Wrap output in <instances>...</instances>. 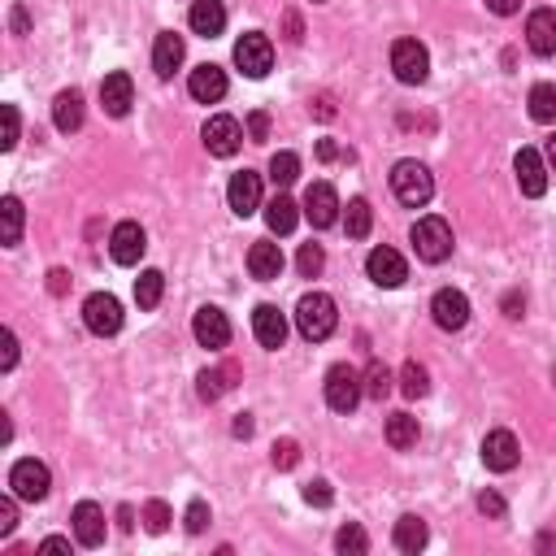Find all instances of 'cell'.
Listing matches in <instances>:
<instances>
[{
	"instance_id": "obj_46",
	"label": "cell",
	"mask_w": 556,
	"mask_h": 556,
	"mask_svg": "<svg viewBox=\"0 0 556 556\" xmlns=\"http://www.w3.org/2000/svg\"><path fill=\"white\" fill-rule=\"evenodd\" d=\"M18 126H22V122H18V109L5 105V139H0V148H5V153L18 144Z\"/></svg>"
},
{
	"instance_id": "obj_23",
	"label": "cell",
	"mask_w": 556,
	"mask_h": 556,
	"mask_svg": "<svg viewBox=\"0 0 556 556\" xmlns=\"http://www.w3.org/2000/svg\"><path fill=\"white\" fill-rule=\"evenodd\" d=\"M248 270H252V278H261V283H274V278L283 274V248L270 244V239H257V244L248 248Z\"/></svg>"
},
{
	"instance_id": "obj_12",
	"label": "cell",
	"mask_w": 556,
	"mask_h": 556,
	"mask_svg": "<svg viewBox=\"0 0 556 556\" xmlns=\"http://www.w3.org/2000/svg\"><path fill=\"white\" fill-rule=\"evenodd\" d=\"M431 313H435L439 331H461V326L470 322V300H465V292H457V287H444V292H435Z\"/></svg>"
},
{
	"instance_id": "obj_14",
	"label": "cell",
	"mask_w": 556,
	"mask_h": 556,
	"mask_svg": "<svg viewBox=\"0 0 556 556\" xmlns=\"http://www.w3.org/2000/svg\"><path fill=\"white\" fill-rule=\"evenodd\" d=\"M100 105H105L109 118H126V113H131V105H135L131 74H126V70L105 74V83H100Z\"/></svg>"
},
{
	"instance_id": "obj_43",
	"label": "cell",
	"mask_w": 556,
	"mask_h": 556,
	"mask_svg": "<svg viewBox=\"0 0 556 556\" xmlns=\"http://www.w3.org/2000/svg\"><path fill=\"white\" fill-rule=\"evenodd\" d=\"M14 526H18V504H14V496H5L0 500V539L14 535Z\"/></svg>"
},
{
	"instance_id": "obj_44",
	"label": "cell",
	"mask_w": 556,
	"mask_h": 556,
	"mask_svg": "<svg viewBox=\"0 0 556 556\" xmlns=\"http://www.w3.org/2000/svg\"><path fill=\"white\" fill-rule=\"evenodd\" d=\"M248 135L257 139V144H265V139H270V113H265V109L248 113Z\"/></svg>"
},
{
	"instance_id": "obj_26",
	"label": "cell",
	"mask_w": 556,
	"mask_h": 556,
	"mask_svg": "<svg viewBox=\"0 0 556 556\" xmlns=\"http://www.w3.org/2000/svg\"><path fill=\"white\" fill-rule=\"evenodd\" d=\"M296 222H300V205L292 196H283L278 192L270 205H265V226H270L274 235H292L296 231Z\"/></svg>"
},
{
	"instance_id": "obj_8",
	"label": "cell",
	"mask_w": 556,
	"mask_h": 556,
	"mask_svg": "<svg viewBox=\"0 0 556 556\" xmlns=\"http://www.w3.org/2000/svg\"><path fill=\"white\" fill-rule=\"evenodd\" d=\"M83 322H87V331L92 335H118L122 331V305H118V296H109V292H96V296H87L83 300Z\"/></svg>"
},
{
	"instance_id": "obj_33",
	"label": "cell",
	"mask_w": 556,
	"mask_h": 556,
	"mask_svg": "<svg viewBox=\"0 0 556 556\" xmlns=\"http://www.w3.org/2000/svg\"><path fill=\"white\" fill-rule=\"evenodd\" d=\"M530 118H535V122H556V87L552 83L530 87Z\"/></svg>"
},
{
	"instance_id": "obj_13",
	"label": "cell",
	"mask_w": 556,
	"mask_h": 556,
	"mask_svg": "<svg viewBox=\"0 0 556 556\" xmlns=\"http://www.w3.org/2000/svg\"><path fill=\"white\" fill-rule=\"evenodd\" d=\"M339 196H335V187L331 183H309V192H305V218L318 226V231H326V226H335L339 222Z\"/></svg>"
},
{
	"instance_id": "obj_30",
	"label": "cell",
	"mask_w": 556,
	"mask_h": 556,
	"mask_svg": "<svg viewBox=\"0 0 556 556\" xmlns=\"http://www.w3.org/2000/svg\"><path fill=\"white\" fill-rule=\"evenodd\" d=\"M161 292H166V274H161V270H144L135 278V305L139 309H157Z\"/></svg>"
},
{
	"instance_id": "obj_54",
	"label": "cell",
	"mask_w": 556,
	"mask_h": 556,
	"mask_svg": "<svg viewBox=\"0 0 556 556\" xmlns=\"http://www.w3.org/2000/svg\"><path fill=\"white\" fill-rule=\"evenodd\" d=\"M48 278H53V283H48V287H53V296H61V292H66V270H53Z\"/></svg>"
},
{
	"instance_id": "obj_34",
	"label": "cell",
	"mask_w": 556,
	"mask_h": 556,
	"mask_svg": "<svg viewBox=\"0 0 556 556\" xmlns=\"http://www.w3.org/2000/svg\"><path fill=\"white\" fill-rule=\"evenodd\" d=\"M300 179V157L296 153H274L270 157V183L283 192V187H292Z\"/></svg>"
},
{
	"instance_id": "obj_22",
	"label": "cell",
	"mask_w": 556,
	"mask_h": 556,
	"mask_svg": "<svg viewBox=\"0 0 556 556\" xmlns=\"http://www.w3.org/2000/svg\"><path fill=\"white\" fill-rule=\"evenodd\" d=\"M74 539L83 543V548H100L105 543V509L92 500L74 504Z\"/></svg>"
},
{
	"instance_id": "obj_6",
	"label": "cell",
	"mask_w": 556,
	"mask_h": 556,
	"mask_svg": "<svg viewBox=\"0 0 556 556\" xmlns=\"http://www.w3.org/2000/svg\"><path fill=\"white\" fill-rule=\"evenodd\" d=\"M391 70H396L400 83H426V74H431V53H426V44L417 40H396L391 44Z\"/></svg>"
},
{
	"instance_id": "obj_55",
	"label": "cell",
	"mask_w": 556,
	"mask_h": 556,
	"mask_svg": "<svg viewBox=\"0 0 556 556\" xmlns=\"http://www.w3.org/2000/svg\"><path fill=\"white\" fill-rule=\"evenodd\" d=\"M548 161H552V170H556V135L548 139Z\"/></svg>"
},
{
	"instance_id": "obj_2",
	"label": "cell",
	"mask_w": 556,
	"mask_h": 556,
	"mask_svg": "<svg viewBox=\"0 0 556 556\" xmlns=\"http://www.w3.org/2000/svg\"><path fill=\"white\" fill-rule=\"evenodd\" d=\"M391 192H396L400 205L422 209L426 200L435 196V179H431V170H426L422 161L404 157V161H396V170H391Z\"/></svg>"
},
{
	"instance_id": "obj_42",
	"label": "cell",
	"mask_w": 556,
	"mask_h": 556,
	"mask_svg": "<svg viewBox=\"0 0 556 556\" xmlns=\"http://www.w3.org/2000/svg\"><path fill=\"white\" fill-rule=\"evenodd\" d=\"M296 461H300L296 439H283V444H274V465H278V470H292Z\"/></svg>"
},
{
	"instance_id": "obj_17",
	"label": "cell",
	"mask_w": 556,
	"mask_h": 556,
	"mask_svg": "<svg viewBox=\"0 0 556 556\" xmlns=\"http://www.w3.org/2000/svg\"><path fill=\"white\" fill-rule=\"evenodd\" d=\"M513 174H517L522 196H543V192H548V166H543V157L535 153V148H522V153L513 157Z\"/></svg>"
},
{
	"instance_id": "obj_20",
	"label": "cell",
	"mask_w": 556,
	"mask_h": 556,
	"mask_svg": "<svg viewBox=\"0 0 556 556\" xmlns=\"http://www.w3.org/2000/svg\"><path fill=\"white\" fill-rule=\"evenodd\" d=\"M187 92H192V100H200V105H218V100L226 96V70L213 66V61L196 66L192 79H187Z\"/></svg>"
},
{
	"instance_id": "obj_11",
	"label": "cell",
	"mask_w": 556,
	"mask_h": 556,
	"mask_svg": "<svg viewBox=\"0 0 556 556\" xmlns=\"http://www.w3.org/2000/svg\"><path fill=\"white\" fill-rule=\"evenodd\" d=\"M192 335H196L200 348H213V352H218V348L231 344V322H226L222 309L205 305V309H196V318H192Z\"/></svg>"
},
{
	"instance_id": "obj_7",
	"label": "cell",
	"mask_w": 556,
	"mask_h": 556,
	"mask_svg": "<svg viewBox=\"0 0 556 556\" xmlns=\"http://www.w3.org/2000/svg\"><path fill=\"white\" fill-rule=\"evenodd\" d=\"M9 487H14L18 500H31V504H35V500L48 496V487H53V474H48L44 461L27 457V461H18L14 470H9Z\"/></svg>"
},
{
	"instance_id": "obj_52",
	"label": "cell",
	"mask_w": 556,
	"mask_h": 556,
	"mask_svg": "<svg viewBox=\"0 0 556 556\" xmlns=\"http://www.w3.org/2000/svg\"><path fill=\"white\" fill-rule=\"evenodd\" d=\"M248 435H252V417L239 413V417H235V439H248Z\"/></svg>"
},
{
	"instance_id": "obj_19",
	"label": "cell",
	"mask_w": 556,
	"mask_h": 556,
	"mask_svg": "<svg viewBox=\"0 0 556 556\" xmlns=\"http://www.w3.org/2000/svg\"><path fill=\"white\" fill-rule=\"evenodd\" d=\"M252 335L261 348H283L287 344V318L278 305H257L252 309Z\"/></svg>"
},
{
	"instance_id": "obj_31",
	"label": "cell",
	"mask_w": 556,
	"mask_h": 556,
	"mask_svg": "<svg viewBox=\"0 0 556 556\" xmlns=\"http://www.w3.org/2000/svg\"><path fill=\"white\" fill-rule=\"evenodd\" d=\"M387 444L396 448V452L413 448V444H417V417H409V413H391V417H387Z\"/></svg>"
},
{
	"instance_id": "obj_4",
	"label": "cell",
	"mask_w": 556,
	"mask_h": 556,
	"mask_svg": "<svg viewBox=\"0 0 556 556\" xmlns=\"http://www.w3.org/2000/svg\"><path fill=\"white\" fill-rule=\"evenodd\" d=\"M361 396H365V383L352 365L339 361V365L326 370V404H331L335 413H352L361 404Z\"/></svg>"
},
{
	"instance_id": "obj_39",
	"label": "cell",
	"mask_w": 556,
	"mask_h": 556,
	"mask_svg": "<svg viewBox=\"0 0 556 556\" xmlns=\"http://www.w3.org/2000/svg\"><path fill=\"white\" fill-rule=\"evenodd\" d=\"M144 526L153 530V535H166V530H170V504L166 500H148L144 504Z\"/></svg>"
},
{
	"instance_id": "obj_18",
	"label": "cell",
	"mask_w": 556,
	"mask_h": 556,
	"mask_svg": "<svg viewBox=\"0 0 556 556\" xmlns=\"http://www.w3.org/2000/svg\"><path fill=\"white\" fill-rule=\"evenodd\" d=\"M226 200H231V209L239 218H252V213L261 209V174L257 170H239L231 187H226Z\"/></svg>"
},
{
	"instance_id": "obj_35",
	"label": "cell",
	"mask_w": 556,
	"mask_h": 556,
	"mask_svg": "<svg viewBox=\"0 0 556 556\" xmlns=\"http://www.w3.org/2000/svg\"><path fill=\"white\" fill-rule=\"evenodd\" d=\"M400 391L409 400H422L426 391H431V374H426V365H417V361L404 365V370H400Z\"/></svg>"
},
{
	"instance_id": "obj_25",
	"label": "cell",
	"mask_w": 556,
	"mask_h": 556,
	"mask_svg": "<svg viewBox=\"0 0 556 556\" xmlns=\"http://www.w3.org/2000/svg\"><path fill=\"white\" fill-rule=\"evenodd\" d=\"M183 35H174V31H161L157 35V44H153V70L161 74V79H170L174 70L183 66Z\"/></svg>"
},
{
	"instance_id": "obj_3",
	"label": "cell",
	"mask_w": 556,
	"mask_h": 556,
	"mask_svg": "<svg viewBox=\"0 0 556 556\" xmlns=\"http://www.w3.org/2000/svg\"><path fill=\"white\" fill-rule=\"evenodd\" d=\"M413 252L426 265H439L452 257V226L444 218H417L413 226Z\"/></svg>"
},
{
	"instance_id": "obj_16",
	"label": "cell",
	"mask_w": 556,
	"mask_h": 556,
	"mask_svg": "<svg viewBox=\"0 0 556 556\" xmlns=\"http://www.w3.org/2000/svg\"><path fill=\"white\" fill-rule=\"evenodd\" d=\"M517 461H522V448H517L513 431H491V435L483 439V465H487V470L509 474Z\"/></svg>"
},
{
	"instance_id": "obj_1",
	"label": "cell",
	"mask_w": 556,
	"mask_h": 556,
	"mask_svg": "<svg viewBox=\"0 0 556 556\" xmlns=\"http://www.w3.org/2000/svg\"><path fill=\"white\" fill-rule=\"evenodd\" d=\"M335 326H339V309H335L331 296H326V292L300 296V305H296V331L305 335L309 344H322V339H331Z\"/></svg>"
},
{
	"instance_id": "obj_41",
	"label": "cell",
	"mask_w": 556,
	"mask_h": 556,
	"mask_svg": "<svg viewBox=\"0 0 556 556\" xmlns=\"http://www.w3.org/2000/svg\"><path fill=\"white\" fill-rule=\"evenodd\" d=\"M305 500L313 504V509H326V504L335 500V491H331V483H326V478H313V483H305Z\"/></svg>"
},
{
	"instance_id": "obj_47",
	"label": "cell",
	"mask_w": 556,
	"mask_h": 556,
	"mask_svg": "<svg viewBox=\"0 0 556 556\" xmlns=\"http://www.w3.org/2000/svg\"><path fill=\"white\" fill-rule=\"evenodd\" d=\"M478 513H487V517H504V500L496 496V491H483V496H478Z\"/></svg>"
},
{
	"instance_id": "obj_10",
	"label": "cell",
	"mask_w": 556,
	"mask_h": 556,
	"mask_svg": "<svg viewBox=\"0 0 556 556\" xmlns=\"http://www.w3.org/2000/svg\"><path fill=\"white\" fill-rule=\"evenodd\" d=\"M144 248H148V235H144V226H139V222H118V226H113L109 257L118 261V265H139Z\"/></svg>"
},
{
	"instance_id": "obj_36",
	"label": "cell",
	"mask_w": 556,
	"mask_h": 556,
	"mask_svg": "<svg viewBox=\"0 0 556 556\" xmlns=\"http://www.w3.org/2000/svg\"><path fill=\"white\" fill-rule=\"evenodd\" d=\"M361 383H365V396H370V400H387L391 396V370L383 361H370V370L361 374Z\"/></svg>"
},
{
	"instance_id": "obj_37",
	"label": "cell",
	"mask_w": 556,
	"mask_h": 556,
	"mask_svg": "<svg viewBox=\"0 0 556 556\" xmlns=\"http://www.w3.org/2000/svg\"><path fill=\"white\" fill-rule=\"evenodd\" d=\"M335 548H339V552H352V556H361V552H370V539H365V530H361L357 522H348V526L335 535Z\"/></svg>"
},
{
	"instance_id": "obj_21",
	"label": "cell",
	"mask_w": 556,
	"mask_h": 556,
	"mask_svg": "<svg viewBox=\"0 0 556 556\" xmlns=\"http://www.w3.org/2000/svg\"><path fill=\"white\" fill-rule=\"evenodd\" d=\"M526 44L535 57H556V9H535V14H530Z\"/></svg>"
},
{
	"instance_id": "obj_48",
	"label": "cell",
	"mask_w": 556,
	"mask_h": 556,
	"mask_svg": "<svg viewBox=\"0 0 556 556\" xmlns=\"http://www.w3.org/2000/svg\"><path fill=\"white\" fill-rule=\"evenodd\" d=\"M18 365V335L5 331V357H0V370H14Z\"/></svg>"
},
{
	"instance_id": "obj_49",
	"label": "cell",
	"mask_w": 556,
	"mask_h": 556,
	"mask_svg": "<svg viewBox=\"0 0 556 556\" xmlns=\"http://www.w3.org/2000/svg\"><path fill=\"white\" fill-rule=\"evenodd\" d=\"M487 9H491V14H500V18H509V14L522 9V0H487Z\"/></svg>"
},
{
	"instance_id": "obj_27",
	"label": "cell",
	"mask_w": 556,
	"mask_h": 556,
	"mask_svg": "<svg viewBox=\"0 0 556 556\" xmlns=\"http://www.w3.org/2000/svg\"><path fill=\"white\" fill-rule=\"evenodd\" d=\"M53 126L61 135H70V131H79V126H83V96L74 92V87L53 100Z\"/></svg>"
},
{
	"instance_id": "obj_38",
	"label": "cell",
	"mask_w": 556,
	"mask_h": 556,
	"mask_svg": "<svg viewBox=\"0 0 556 556\" xmlns=\"http://www.w3.org/2000/svg\"><path fill=\"white\" fill-rule=\"evenodd\" d=\"M322 265H326L322 244H300V257H296V270H300V274H305V278H318Z\"/></svg>"
},
{
	"instance_id": "obj_9",
	"label": "cell",
	"mask_w": 556,
	"mask_h": 556,
	"mask_svg": "<svg viewBox=\"0 0 556 556\" xmlns=\"http://www.w3.org/2000/svg\"><path fill=\"white\" fill-rule=\"evenodd\" d=\"M200 135H205V148L213 157H235L239 148H244V126H239L231 113H213Z\"/></svg>"
},
{
	"instance_id": "obj_29",
	"label": "cell",
	"mask_w": 556,
	"mask_h": 556,
	"mask_svg": "<svg viewBox=\"0 0 556 556\" xmlns=\"http://www.w3.org/2000/svg\"><path fill=\"white\" fill-rule=\"evenodd\" d=\"M22 200L18 196H5L0 200V222H5V231H0V239H5V248H18L22 244Z\"/></svg>"
},
{
	"instance_id": "obj_50",
	"label": "cell",
	"mask_w": 556,
	"mask_h": 556,
	"mask_svg": "<svg viewBox=\"0 0 556 556\" xmlns=\"http://www.w3.org/2000/svg\"><path fill=\"white\" fill-rule=\"evenodd\" d=\"M339 157H352V153H339L331 139H322V144H318V161H339Z\"/></svg>"
},
{
	"instance_id": "obj_51",
	"label": "cell",
	"mask_w": 556,
	"mask_h": 556,
	"mask_svg": "<svg viewBox=\"0 0 556 556\" xmlns=\"http://www.w3.org/2000/svg\"><path fill=\"white\" fill-rule=\"evenodd\" d=\"M522 309H526V300L517 296V292H513V296H504V313H509V318H522Z\"/></svg>"
},
{
	"instance_id": "obj_28",
	"label": "cell",
	"mask_w": 556,
	"mask_h": 556,
	"mask_svg": "<svg viewBox=\"0 0 556 556\" xmlns=\"http://www.w3.org/2000/svg\"><path fill=\"white\" fill-rule=\"evenodd\" d=\"M426 539H431V530H426L422 517L409 513V517H400V522H396V548L400 552H422Z\"/></svg>"
},
{
	"instance_id": "obj_40",
	"label": "cell",
	"mask_w": 556,
	"mask_h": 556,
	"mask_svg": "<svg viewBox=\"0 0 556 556\" xmlns=\"http://www.w3.org/2000/svg\"><path fill=\"white\" fill-rule=\"evenodd\" d=\"M196 383H200V387H196V391H200V400H209V404H213V400H218L222 391H226V374H222V370H205V374L196 378Z\"/></svg>"
},
{
	"instance_id": "obj_15",
	"label": "cell",
	"mask_w": 556,
	"mask_h": 556,
	"mask_svg": "<svg viewBox=\"0 0 556 556\" xmlns=\"http://www.w3.org/2000/svg\"><path fill=\"white\" fill-rule=\"evenodd\" d=\"M365 274H370L378 287H400L404 278H409V265H404L396 248H374L370 257H365Z\"/></svg>"
},
{
	"instance_id": "obj_32",
	"label": "cell",
	"mask_w": 556,
	"mask_h": 556,
	"mask_svg": "<svg viewBox=\"0 0 556 556\" xmlns=\"http://www.w3.org/2000/svg\"><path fill=\"white\" fill-rule=\"evenodd\" d=\"M344 226H348V235H352V239H365V235H370V226H374V209H370V200H365V196L348 200Z\"/></svg>"
},
{
	"instance_id": "obj_45",
	"label": "cell",
	"mask_w": 556,
	"mask_h": 556,
	"mask_svg": "<svg viewBox=\"0 0 556 556\" xmlns=\"http://www.w3.org/2000/svg\"><path fill=\"white\" fill-rule=\"evenodd\" d=\"M205 526H209V509H205V500H192V504H187V530H192V535H200Z\"/></svg>"
},
{
	"instance_id": "obj_24",
	"label": "cell",
	"mask_w": 556,
	"mask_h": 556,
	"mask_svg": "<svg viewBox=\"0 0 556 556\" xmlns=\"http://www.w3.org/2000/svg\"><path fill=\"white\" fill-rule=\"evenodd\" d=\"M187 22H192L196 35L213 40V35L226 31V5H222V0H192V14H187Z\"/></svg>"
},
{
	"instance_id": "obj_5",
	"label": "cell",
	"mask_w": 556,
	"mask_h": 556,
	"mask_svg": "<svg viewBox=\"0 0 556 556\" xmlns=\"http://www.w3.org/2000/svg\"><path fill=\"white\" fill-rule=\"evenodd\" d=\"M235 66L244 70L248 79H265V74L274 70V44H270V35H261V31L239 35V44H235Z\"/></svg>"
},
{
	"instance_id": "obj_53",
	"label": "cell",
	"mask_w": 556,
	"mask_h": 556,
	"mask_svg": "<svg viewBox=\"0 0 556 556\" xmlns=\"http://www.w3.org/2000/svg\"><path fill=\"white\" fill-rule=\"evenodd\" d=\"M40 552H70V539H44Z\"/></svg>"
}]
</instances>
